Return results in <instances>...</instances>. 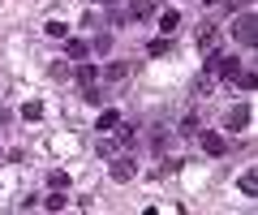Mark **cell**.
<instances>
[{"instance_id":"10","label":"cell","mask_w":258,"mask_h":215,"mask_svg":"<svg viewBox=\"0 0 258 215\" xmlns=\"http://www.w3.org/2000/svg\"><path fill=\"white\" fill-rule=\"evenodd\" d=\"M116 125H120V112H116V108H108V112H99V121H95V129H99V133H112Z\"/></svg>"},{"instance_id":"8","label":"cell","mask_w":258,"mask_h":215,"mask_svg":"<svg viewBox=\"0 0 258 215\" xmlns=\"http://www.w3.org/2000/svg\"><path fill=\"white\" fill-rule=\"evenodd\" d=\"M224 125H228V129H245L249 125V103H237V108L224 116Z\"/></svg>"},{"instance_id":"16","label":"cell","mask_w":258,"mask_h":215,"mask_svg":"<svg viewBox=\"0 0 258 215\" xmlns=\"http://www.w3.org/2000/svg\"><path fill=\"white\" fill-rule=\"evenodd\" d=\"M22 116H26V121H39V116H43V103H39V99H30L26 108H22Z\"/></svg>"},{"instance_id":"1","label":"cell","mask_w":258,"mask_h":215,"mask_svg":"<svg viewBox=\"0 0 258 215\" xmlns=\"http://www.w3.org/2000/svg\"><path fill=\"white\" fill-rule=\"evenodd\" d=\"M237 74H241V60L232 56V52H215V47L207 52V78H228L232 82Z\"/></svg>"},{"instance_id":"7","label":"cell","mask_w":258,"mask_h":215,"mask_svg":"<svg viewBox=\"0 0 258 215\" xmlns=\"http://www.w3.org/2000/svg\"><path fill=\"white\" fill-rule=\"evenodd\" d=\"M215 43H220V30H215L211 22H203V26H198V52H211Z\"/></svg>"},{"instance_id":"5","label":"cell","mask_w":258,"mask_h":215,"mask_svg":"<svg viewBox=\"0 0 258 215\" xmlns=\"http://www.w3.org/2000/svg\"><path fill=\"white\" fill-rule=\"evenodd\" d=\"M78 86H82V95H86V91H95V86H99V69L82 60V65H78Z\"/></svg>"},{"instance_id":"12","label":"cell","mask_w":258,"mask_h":215,"mask_svg":"<svg viewBox=\"0 0 258 215\" xmlns=\"http://www.w3.org/2000/svg\"><path fill=\"white\" fill-rule=\"evenodd\" d=\"M147 52H151V56H168V52H172V43H168V35L151 39V43H147Z\"/></svg>"},{"instance_id":"20","label":"cell","mask_w":258,"mask_h":215,"mask_svg":"<svg viewBox=\"0 0 258 215\" xmlns=\"http://www.w3.org/2000/svg\"><path fill=\"white\" fill-rule=\"evenodd\" d=\"M116 133H120V142H125V147H129V142H134V133H138V129H134V125H125V121H120V125H116Z\"/></svg>"},{"instance_id":"6","label":"cell","mask_w":258,"mask_h":215,"mask_svg":"<svg viewBox=\"0 0 258 215\" xmlns=\"http://www.w3.org/2000/svg\"><path fill=\"white\" fill-rule=\"evenodd\" d=\"M159 9V0H129V22H142Z\"/></svg>"},{"instance_id":"17","label":"cell","mask_w":258,"mask_h":215,"mask_svg":"<svg viewBox=\"0 0 258 215\" xmlns=\"http://www.w3.org/2000/svg\"><path fill=\"white\" fill-rule=\"evenodd\" d=\"M47 35H52V39H69V26H64V22H47Z\"/></svg>"},{"instance_id":"14","label":"cell","mask_w":258,"mask_h":215,"mask_svg":"<svg viewBox=\"0 0 258 215\" xmlns=\"http://www.w3.org/2000/svg\"><path fill=\"white\" fill-rule=\"evenodd\" d=\"M237 185H241V194H245V198H254V189H258V177H254V172H241V181H237Z\"/></svg>"},{"instance_id":"22","label":"cell","mask_w":258,"mask_h":215,"mask_svg":"<svg viewBox=\"0 0 258 215\" xmlns=\"http://www.w3.org/2000/svg\"><path fill=\"white\" fill-rule=\"evenodd\" d=\"M99 155H108V159H112V155H116V142H112V138H103V142H99Z\"/></svg>"},{"instance_id":"15","label":"cell","mask_w":258,"mask_h":215,"mask_svg":"<svg viewBox=\"0 0 258 215\" xmlns=\"http://www.w3.org/2000/svg\"><path fill=\"white\" fill-rule=\"evenodd\" d=\"M103 74H108L112 82H120V78H129V60H116V65H108Z\"/></svg>"},{"instance_id":"18","label":"cell","mask_w":258,"mask_h":215,"mask_svg":"<svg viewBox=\"0 0 258 215\" xmlns=\"http://www.w3.org/2000/svg\"><path fill=\"white\" fill-rule=\"evenodd\" d=\"M43 206H47V211H64V189H56L52 198H43Z\"/></svg>"},{"instance_id":"11","label":"cell","mask_w":258,"mask_h":215,"mask_svg":"<svg viewBox=\"0 0 258 215\" xmlns=\"http://www.w3.org/2000/svg\"><path fill=\"white\" fill-rule=\"evenodd\" d=\"M176 26H181V13H176V9H168V13H159V30H164V35H172Z\"/></svg>"},{"instance_id":"4","label":"cell","mask_w":258,"mask_h":215,"mask_svg":"<svg viewBox=\"0 0 258 215\" xmlns=\"http://www.w3.org/2000/svg\"><path fill=\"white\" fill-rule=\"evenodd\" d=\"M198 142H203V151H207V155H215V159H220L224 151H228V142H224V133H198Z\"/></svg>"},{"instance_id":"2","label":"cell","mask_w":258,"mask_h":215,"mask_svg":"<svg viewBox=\"0 0 258 215\" xmlns=\"http://www.w3.org/2000/svg\"><path fill=\"white\" fill-rule=\"evenodd\" d=\"M232 35H237V43L254 47L258 43V18H254V13H241V18L232 22Z\"/></svg>"},{"instance_id":"24","label":"cell","mask_w":258,"mask_h":215,"mask_svg":"<svg viewBox=\"0 0 258 215\" xmlns=\"http://www.w3.org/2000/svg\"><path fill=\"white\" fill-rule=\"evenodd\" d=\"M99 5H116V0H99Z\"/></svg>"},{"instance_id":"19","label":"cell","mask_w":258,"mask_h":215,"mask_svg":"<svg viewBox=\"0 0 258 215\" xmlns=\"http://www.w3.org/2000/svg\"><path fill=\"white\" fill-rule=\"evenodd\" d=\"M47 74H52V78H56V82H64V78H69V65H64V60H56V65H52V69H47Z\"/></svg>"},{"instance_id":"23","label":"cell","mask_w":258,"mask_h":215,"mask_svg":"<svg viewBox=\"0 0 258 215\" xmlns=\"http://www.w3.org/2000/svg\"><path fill=\"white\" fill-rule=\"evenodd\" d=\"M207 5H211V9H224V5H232V0H207Z\"/></svg>"},{"instance_id":"13","label":"cell","mask_w":258,"mask_h":215,"mask_svg":"<svg viewBox=\"0 0 258 215\" xmlns=\"http://www.w3.org/2000/svg\"><path fill=\"white\" fill-rule=\"evenodd\" d=\"M232 82H237L241 91H254V86H258V74H254V69H241V74L232 78Z\"/></svg>"},{"instance_id":"3","label":"cell","mask_w":258,"mask_h":215,"mask_svg":"<svg viewBox=\"0 0 258 215\" xmlns=\"http://www.w3.org/2000/svg\"><path fill=\"white\" fill-rule=\"evenodd\" d=\"M138 177V164H134V155H112V181L116 185H125V181Z\"/></svg>"},{"instance_id":"21","label":"cell","mask_w":258,"mask_h":215,"mask_svg":"<svg viewBox=\"0 0 258 215\" xmlns=\"http://www.w3.org/2000/svg\"><path fill=\"white\" fill-rule=\"evenodd\" d=\"M47 185H52V189H69V177H64V172H52V177H47Z\"/></svg>"},{"instance_id":"9","label":"cell","mask_w":258,"mask_h":215,"mask_svg":"<svg viewBox=\"0 0 258 215\" xmlns=\"http://www.w3.org/2000/svg\"><path fill=\"white\" fill-rule=\"evenodd\" d=\"M64 56L69 60H86L91 56V43H86V39H69V43H64Z\"/></svg>"}]
</instances>
